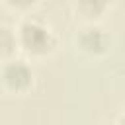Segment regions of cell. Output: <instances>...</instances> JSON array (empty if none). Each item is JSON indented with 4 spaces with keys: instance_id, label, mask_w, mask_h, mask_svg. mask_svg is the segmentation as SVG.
Returning <instances> with one entry per match:
<instances>
[{
    "instance_id": "5",
    "label": "cell",
    "mask_w": 125,
    "mask_h": 125,
    "mask_svg": "<svg viewBox=\"0 0 125 125\" xmlns=\"http://www.w3.org/2000/svg\"><path fill=\"white\" fill-rule=\"evenodd\" d=\"M0 51H2V59L8 61V59H14L16 51H20L18 47V35H16V29H10L8 25H2V33H0Z\"/></svg>"
},
{
    "instance_id": "2",
    "label": "cell",
    "mask_w": 125,
    "mask_h": 125,
    "mask_svg": "<svg viewBox=\"0 0 125 125\" xmlns=\"http://www.w3.org/2000/svg\"><path fill=\"white\" fill-rule=\"evenodd\" d=\"M0 80H2V90L12 96H25L33 88V68L21 61V59H8L2 64L0 70Z\"/></svg>"
},
{
    "instance_id": "7",
    "label": "cell",
    "mask_w": 125,
    "mask_h": 125,
    "mask_svg": "<svg viewBox=\"0 0 125 125\" xmlns=\"http://www.w3.org/2000/svg\"><path fill=\"white\" fill-rule=\"evenodd\" d=\"M115 121H117V123H125V109H121V113L115 117Z\"/></svg>"
},
{
    "instance_id": "4",
    "label": "cell",
    "mask_w": 125,
    "mask_h": 125,
    "mask_svg": "<svg viewBox=\"0 0 125 125\" xmlns=\"http://www.w3.org/2000/svg\"><path fill=\"white\" fill-rule=\"evenodd\" d=\"M111 0H74L72 10L74 16L82 23H98L109 12Z\"/></svg>"
},
{
    "instance_id": "6",
    "label": "cell",
    "mask_w": 125,
    "mask_h": 125,
    "mask_svg": "<svg viewBox=\"0 0 125 125\" xmlns=\"http://www.w3.org/2000/svg\"><path fill=\"white\" fill-rule=\"evenodd\" d=\"M4 4H6V8H10V10H14V12L25 14V12H29L31 8H35L37 0H4Z\"/></svg>"
},
{
    "instance_id": "1",
    "label": "cell",
    "mask_w": 125,
    "mask_h": 125,
    "mask_svg": "<svg viewBox=\"0 0 125 125\" xmlns=\"http://www.w3.org/2000/svg\"><path fill=\"white\" fill-rule=\"evenodd\" d=\"M16 35H18V47L23 55L31 57V59H45L51 57L57 51L59 39L55 35V31L35 20V18H25L18 23L16 27Z\"/></svg>"
},
{
    "instance_id": "3",
    "label": "cell",
    "mask_w": 125,
    "mask_h": 125,
    "mask_svg": "<svg viewBox=\"0 0 125 125\" xmlns=\"http://www.w3.org/2000/svg\"><path fill=\"white\" fill-rule=\"evenodd\" d=\"M72 43L86 59H102L109 51V35L98 23H82L74 33Z\"/></svg>"
}]
</instances>
